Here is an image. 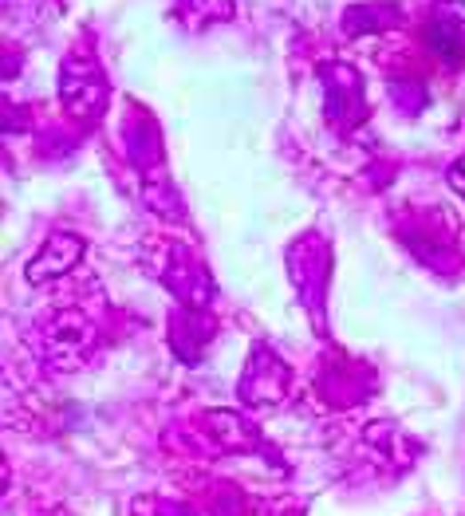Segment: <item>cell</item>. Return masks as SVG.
I'll use <instances>...</instances> for the list:
<instances>
[{
	"instance_id": "6da1fadb",
	"label": "cell",
	"mask_w": 465,
	"mask_h": 516,
	"mask_svg": "<svg viewBox=\"0 0 465 516\" xmlns=\"http://www.w3.org/2000/svg\"><path fill=\"white\" fill-rule=\"evenodd\" d=\"M84 253V241L71 233H52L44 253L28 264V280H48V276H60L63 269H71V261Z\"/></svg>"
}]
</instances>
